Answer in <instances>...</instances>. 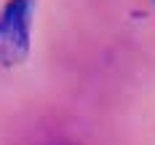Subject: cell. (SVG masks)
Segmentation results:
<instances>
[{"mask_svg":"<svg viewBox=\"0 0 155 145\" xmlns=\"http://www.w3.org/2000/svg\"><path fill=\"white\" fill-rule=\"evenodd\" d=\"M35 0H8L0 11V64H21L30 54Z\"/></svg>","mask_w":155,"mask_h":145,"instance_id":"1","label":"cell"}]
</instances>
